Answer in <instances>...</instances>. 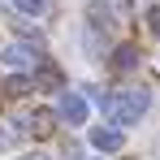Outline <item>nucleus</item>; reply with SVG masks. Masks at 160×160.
<instances>
[{
    "mask_svg": "<svg viewBox=\"0 0 160 160\" xmlns=\"http://www.w3.org/2000/svg\"><path fill=\"white\" fill-rule=\"evenodd\" d=\"M91 26H112V9L108 4H100V0L91 4Z\"/></svg>",
    "mask_w": 160,
    "mask_h": 160,
    "instance_id": "obj_9",
    "label": "nucleus"
},
{
    "mask_svg": "<svg viewBox=\"0 0 160 160\" xmlns=\"http://www.w3.org/2000/svg\"><path fill=\"white\" fill-rule=\"evenodd\" d=\"M56 121L65 126H87V95L82 91H56Z\"/></svg>",
    "mask_w": 160,
    "mask_h": 160,
    "instance_id": "obj_2",
    "label": "nucleus"
},
{
    "mask_svg": "<svg viewBox=\"0 0 160 160\" xmlns=\"http://www.w3.org/2000/svg\"><path fill=\"white\" fill-rule=\"evenodd\" d=\"M0 91H4L9 100H18V95H26V91H30V78H18V74H13V78L0 82Z\"/></svg>",
    "mask_w": 160,
    "mask_h": 160,
    "instance_id": "obj_8",
    "label": "nucleus"
},
{
    "mask_svg": "<svg viewBox=\"0 0 160 160\" xmlns=\"http://www.w3.org/2000/svg\"><path fill=\"white\" fill-rule=\"evenodd\" d=\"M39 56L30 43H9V48H0V65H9V69H30Z\"/></svg>",
    "mask_w": 160,
    "mask_h": 160,
    "instance_id": "obj_4",
    "label": "nucleus"
},
{
    "mask_svg": "<svg viewBox=\"0 0 160 160\" xmlns=\"http://www.w3.org/2000/svg\"><path fill=\"white\" fill-rule=\"evenodd\" d=\"M26 18H39V13H48V0H13Z\"/></svg>",
    "mask_w": 160,
    "mask_h": 160,
    "instance_id": "obj_10",
    "label": "nucleus"
},
{
    "mask_svg": "<svg viewBox=\"0 0 160 160\" xmlns=\"http://www.w3.org/2000/svg\"><path fill=\"white\" fill-rule=\"evenodd\" d=\"M147 26H152V35L160 39V4H152V9H147Z\"/></svg>",
    "mask_w": 160,
    "mask_h": 160,
    "instance_id": "obj_11",
    "label": "nucleus"
},
{
    "mask_svg": "<svg viewBox=\"0 0 160 160\" xmlns=\"http://www.w3.org/2000/svg\"><path fill=\"white\" fill-rule=\"evenodd\" d=\"M26 130L52 134V130H56V112H43V108H39V112H30V117H26Z\"/></svg>",
    "mask_w": 160,
    "mask_h": 160,
    "instance_id": "obj_7",
    "label": "nucleus"
},
{
    "mask_svg": "<svg viewBox=\"0 0 160 160\" xmlns=\"http://www.w3.org/2000/svg\"><path fill=\"white\" fill-rule=\"evenodd\" d=\"M121 143H126L121 126H95L91 130V147L95 152H121Z\"/></svg>",
    "mask_w": 160,
    "mask_h": 160,
    "instance_id": "obj_5",
    "label": "nucleus"
},
{
    "mask_svg": "<svg viewBox=\"0 0 160 160\" xmlns=\"http://www.w3.org/2000/svg\"><path fill=\"white\" fill-rule=\"evenodd\" d=\"M138 61H143V52H138L134 43H121V48L112 52V69H121V74H130V69H138Z\"/></svg>",
    "mask_w": 160,
    "mask_h": 160,
    "instance_id": "obj_6",
    "label": "nucleus"
},
{
    "mask_svg": "<svg viewBox=\"0 0 160 160\" xmlns=\"http://www.w3.org/2000/svg\"><path fill=\"white\" fill-rule=\"evenodd\" d=\"M30 69H35V78H30L35 91H61V87H65V74H61V65H56V61H43V56H39Z\"/></svg>",
    "mask_w": 160,
    "mask_h": 160,
    "instance_id": "obj_3",
    "label": "nucleus"
},
{
    "mask_svg": "<svg viewBox=\"0 0 160 160\" xmlns=\"http://www.w3.org/2000/svg\"><path fill=\"white\" fill-rule=\"evenodd\" d=\"M22 160H52V156H43V152H35V156H22Z\"/></svg>",
    "mask_w": 160,
    "mask_h": 160,
    "instance_id": "obj_13",
    "label": "nucleus"
},
{
    "mask_svg": "<svg viewBox=\"0 0 160 160\" xmlns=\"http://www.w3.org/2000/svg\"><path fill=\"white\" fill-rule=\"evenodd\" d=\"M9 143H13V134H9V130H0V147H9Z\"/></svg>",
    "mask_w": 160,
    "mask_h": 160,
    "instance_id": "obj_12",
    "label": "nucleus"
},
{
    "mask_svg": "<svg viewBox=\"0 0 160 160\" xmlns=\"http://www.w3.org/2000/svg\"><path fill=\"white\" fill-rule=\"evenodd\" d=\"M147 108H152V91H147V87H130V91L108 95V117H112V126H134Z\"/></svg>",
    "mask_w": 160,
    "mask_h": 160,
    "instance_id": "obj_1",
    "label": "nucleus"
}]
</instances>
